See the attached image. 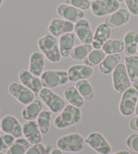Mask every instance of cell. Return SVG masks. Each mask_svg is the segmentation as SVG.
I'll return each mask as SVG.
<instances>
[{
    "instance_id": "cell-38",
    "label": "cell",
    "mask_w": 138,
    "mask_h": 154,
    "mask_svg": "<svg viewBox=\"0 0 138 154\" xmlns=\"http://www.w3.org/2000/svg\"><path fill=\"white\" fill-rule=\"evenodd\" d=\"M129 126L132 131L138 132V116L136 117L132 118L129 120Z\"/></svg>"
},
{
    "instance_id": "cell-48",
    "label": "cell",
    "mask_w": 138,
    "mask_h": 154,
    "mask_svg": "<svg viewBox=\"0 0 138 154\" xmlns=\"http://www.w3.org/2000/svg\"><path fill=\"white\" fill-rule=\"evenodd\" d=\"M90 1H94V0H90Z\"/></svg>"
},
{
    "instance_id": "cell-4",
    "label": "cell",
    "mask_w": 138,
    "mask_h": 154,
    "mask_svg": "<svg viewBox=\"0 0 138 154\" xmlns=\"http://www.w3.org/2000/svg\"><path fill=\"white\" fill-rule=\"evenodd\" d=\"M43 86L47 89H54L65 85L69 81L68 72L63 70H48L40 76Z\"/></svg>"
},
{
    "instance_id": "cell-25",
    "label": "cell",
    "mask_w": 138,
    "mask_h": 154,
    "mask_svg": "<svg viewBox=\"0 0 138 154\" xmlns=\"http://www.w3.org/2000/svg\"><path fill=\"white\" fill-rule=\"evenodd\" d=\"M63 96L69 104L78 108H81L84 105V100L80 94L75 86H69L63 91Z\"/></svg>"
},
{
    "instance_id": "cell-37",
    "label": "cell",
    "mask_w": 138,
    "mask_h": 154,
    "mask_svg": "<svg viewBox=\"0 0 138 154\" xmlns=\"http://www.w3.org/2000/svg\"><path fill=\"white\" fill-rule=\"evenodd\" d=\"M129 13L134 16H138V0H124Z\"/></svg>"
},
{
    "instance_id": "cell-36",
    "label": "cell",
    "mask_w": 138,
    "mask_h": 154,
    "mask_svg": "<svg viewBox=\"0 0 138 154\" xmlns=\"http://www.w3.org/2000/svg\"><path fill=\"white\" fill-rule=\"evenodd\" d=\"M126 145L132 152L138 153V133H132L126 140Z\"/></svg>"
},
{
    "instance_id": "cell-3",
    "label": "cell",
    "mask_w": 138,
    "mask_h": 154,
    "mask_svg": "<svg viewBox=\"0 0 138 154\" xmlns=\"http://www.w3.org/2000/svg\"><path fill=\"white\" fill-rule=\"evenodd\" d=\"M58 149L68 153L80 152L86 145L85 139L78 133H70L61 137L56 143Z\"/></svg>"
},
{
    "instance_id": "cell-27",
    "label": "cell",
    "mask_w": 138,
    "mask_h": 154,
    "mask_svg": "<svg viewBox=\"0 0 138 154\" xmlns=\"http://www.w3.org/2000/svg\"><path fill=\"white\" fill-rule=\"evenodd\" d=\"M125 66L131 82L138 80V56L136 55L125 56Z\"/></svg>"
},
{
    "instance_id": "cell-11",
    "label": "cell",
    "mask_w": 138,
    "mask_h": 154,
    "mask_svg": "<svg viewBox=\"0 0 138 154\" xmlns=\"http://www.w3.org/2000/svg\"><path fill=\"white\" fill-rule=\"evenodd\" d=\"M2 131L18 139L23 135L22 125L14 116L6 115L1 119Z\"/></svg>"
},
{
    "instance_id": "cell-28",
    "label": "cell",
    "mask_w": 138,
    "mask_h": 154,
    "mask_svg": "<svg viewBox=\"0 0 138 154\" xmlns=\"http://www.w3.org/2000/svg\"><path fill=\"white\" fill-rule=\"evenodd\" d=\"M92 50L93 48L91 44L82 43L74 47L70 56L75 61H83Z\"/></svg>"
},
{
    "instance_id": "cell-47",
    "label": "cell",
    "mask_w": 138,
    "mask_h": 154,
    "mask_svg": "<svg viewBox=\"0 0 138 154\" xmlns=\"http://www.w3.org/2000/svg\"><path fill=\"white\" fill-rule=\"evenodd\" d=\"M137 52L138 53V45H137Z\"/></svg>"
},
{
    "instance_id": "cell-6",
    "label": "cell",
    "mask_w": 138,
    "mask_h": 154,
    "mask_svg": "<svg viewBox=\"0 0 138 154\" xmlns=\"http://www.w3.org/2000/svg\"><path fill=\"white\" fill-rule=\"evenodd\" d=\"M38 96L52 113L59 114L65 107L64 100L50 89L43 87Z\"/></svg>"
},
{
    "instance_id": "cell-7",
    "label": "cell",
    "mask_w": 138,
    "mask_h": 154,
    "mask_svg": "<svg viewBox=\"0 0 138 154\" xmlns=\"http://www.w3.org/2000/svg\"><path fill=\"white\" fill-rule=\"evenodd\" d=\"M112 82L113 89L117 93L122 94L131 87V81L129 79L125 66L119 63L112 72Z\"/></svg>"
},
{
    "instance_id": "cell-35",
    "label": "cell",
    "mask_w": 138,
    "mask_h": 154,
    "mask_svg": "<svg viewBox=\"0 0 138 154\" xmlns=\"http://www.w3.org/2000/svg\"><path fill=\"white\" fill-rule=\"evenodd\" d=\"M49 152V148L43 143L32 145L25 154H47Z\"/></svg>"
},
{
    "instance_id": "cell-9",
    "label": "cell",
    "mask_w": 138,
    "mask_h": 154,
    "mask_svg": "<svg viewBox=\"0 0 138 154\" xmlns=\"http://www.w3.org/2000/svg\"><path fill=\"white\" fill-rule=\"evenodd\" d=\"M8 90L14 98L24 106H27L35 100L34 93L22 83L13 82L8 86Z\"/></svg>"
},
{
    "instance_id": "cell-23",
    "label": "cell",
    "mask_w": 138,
    "mask_h": 154,
    "mask_svg": "<svg viewBox=\"0 0 138 154\" xmlns=\"http://www.w3.org/2000/svg\"><path fill=\"white\" fill-rule=\"evenodd\" d=\"M121 60L120 54L106 55L104 60L98 65V69L100 73L104 75L112 73L115 68L119 64Z\"/></svg>"
},
{
    "instance_id": "cell-16",
    "label": "cell",
    "mask_w": 138,
    "mask_h": 154,
    "mask_svg": "<svg viewBox=\"0 0 138 154\" xmlns=\"http://www.w3.org/2000/svg\"><path fill=\"white\" fill-rule=\"evenodd\" d=\"M130 20V13L128 9L119 8L111 14L107 16L104 18V23L109 26L110 29H115L117 27L125 25Z\"/></svg>"
},
{
    "instance_id": "cell-10",
    "label": "cell",
    "mask_w": 138,
    "mask_h": 154,
    "mask_svg": "<svg viewBox=\"0 0 138 154\" xmlns=\"http://www.w3.org/2000/svg\"><path fill=\"white\" fill-rule=\"evenodd\" d=\"M120 8L117 0H94L91 2V12L94 16L100 18L109 16Z\"/></svg>"
},
{
    "instance_id": "cell-31",
    "label": "cell",
    "mask_w": 138,
    "mask_h": 154,
    "mask_svg": "<svg viewBox=\"0 0 138 154\" xmlns=\"http://www.w3.org/2000/svg\"><path fill=\"white\" fill-rule=\"evenodd\" d=\"M32 145L25 138L16 139L5 154H25Z\"/></svg>"
},
{
    "instance_id": "cell-2",
    "label": "cell",
    "mask_w": 138,
    "mask_h": 154,
    "mask_svg": "<svg viewBox=\"0 0 138 154\" xmlns=\"http://www.w3.org/2000/svg\"><path fill=\"white\" fill-rule=\"evenodd\" d=\"M82 117L80 108L68 104L55 118L53 124L55 128L62 130L79 123L82 120Z\"/></svg>"
},
{
    "instance_id": "cell-29",
    "label": "cell",
    "mask_w": 138,
    "mask_h": 154,
    "mask_svg": "<svg viewBox=\"0 0 138 154\" xmlns=\"http://www.w3.org/2000/svg\"><path fill=\"white\" fill-rule=\"evenodd\" d=\"M103 51L106 55L120 54L124 51V43L122 39L107 40L102 47Z\"/></svg>"
},
{
    "instance_id": "cell-46",
    "label": "cell",
    "mask_w": 138,
    "mask_h": 154,
    "mask_svg": "<svg viewBox=\"0 0 138 154\" xmlns=\"http://www.w3.org/2000/svg\"><path fill=\"white\" fill-rule=\"evenodd\" d=\"M0 154H5V153H3V152H0Z\"/></svg>"
},
{
    "instance_id": "cell-32",
    "label": "cell",
    "mask_w": 138,
    "mask_h": 154,
    "mask_svg": "<svg viewBox=\"0 0 138 154\" xmlns=\"http://www.w3.org/2000/svg\"><path fill=\"white\" fill-rule=\"evenodd\" d=\"M51 113L52 112L47 110H43L37 118V123L41 133L46 134L49 133L51 127Z\"/></svg>"
},
{
    "instance_id": "cell-1",
    "label": "cell",
    "mask_w": 138,
    "mask_h": 154,
    "mask_svg": "<svg viewBox=\"0 0 138 154\" xmlns=\"http://www.w3.org/2000/svg\"><path fill=\"white\" fill-rule=\"evenodd\" d=\"M37 45L45 57L51 63H57L62 58L57 38L51 34H46L38 38Z\"/></svg>"
},
{
    "instance_id": "cell-5",
    "label": "cell",
    "mask_w": 138,
    "mask_h": 154,
    "mask_svg": "<svg viewBox=\"0 0 138 154\" xmlns=\"http://www.w3.org/2000/svg\"><path fill=\"white\" fill-rule=\"evenodd\" d=\"M138 99V91L129 87L121 95L118 104V110L121 115L128 117L135 114Z\"/></svg>"
},
{
    "instance_id": "cell-33",
    "label": "cell",
    "mask_w": 138,
    "mask_h": 154,
    "mask_svg": "<svg viewBox=\"0 0 138 154\" xmlns=\"http://www.w3.org/2000/svg\"><path fill=\"white\" fill-rule=\"evenodd\" d=\"M65 3L82 11L88 10L91 7L90 0H65Z\"/></svg>"
},
{
    "instance_id": "cell-34",
    "label": "cell",
    "mask_w": 138,
    "mask_h": 154,
    "mask_svg": "<svg viewBox=\"0 0 138 154\" xmlns=\"http://www.w3.org/2000/svg\"><path fill=\"white\" fill-rule=\"evenodd\" d=\"M16 138L6 133L0 135V152L5 149H8L15 141Z\"/></svg>"
},
{
    "instance_id": "cell-40",
    "label": "cell",
    "mask_w": 138,
    "mask_h": 154,
    "mask_svg": "<svg viewBox=\"0 0 138 154\" xmlns=\"http://www.w3.org/2000/svg\"><path fill=\"white\" fill-rule=\"evenodd\" d=\"M111 154H130L128 151L127 150H120V151H118V152H116L113 153Z\"/></svg>"
},
{
    "instance_id": "cell-39",
    "label": "cell",
    "mask_w": 138,
    "mask_h": 154,
    "mask_svg": "<svg viewBox=\"0 0 138 154\" xmlns=\"http://www.w3.org/2000/svg\"><path fill=\"white\" fill-rule=\"evenodd\" d=\"M49 154H63V152L62 150L57 148V149H54L53 150H52Z\"/></svg>"
},
{
    "instance_id": "cell-24",
    "label": "cell",
    "mask_w": 138,
    "mask_h": 154,
    "mask_svg": "<svg viewBox=\"0 0 138 154\" xmlns=\"http://www.w3.org/2000/svg\"><path fill=\"white\" fill-rule=\"evenodd\" d=\"M75 34L69 32L62 35L59 39V48L62 57H68L74 48L75 44Z\"/></svg>"
},
{
    "instance_id": "cell-42",
    "label": "cell",
    "mask_w": 138,
    "mask_h": 154,
    "mask_svg": "<svg viewBox=\"0 0 138 154\" xmlns=\"http://www.w3.org/2000/svg\"><path fill=\"white\" fill-rule=\"evenodd\" d=\"M135 114L137 116H138V99L137 101V105H136V112H135Z\"/></svg>"
},
{
    "instance_id": "cell-30",
    "label": "cell",
    "mask_w": 138,
    "mask_h": 154,
    "mask_svg": "<svg viewBox=\"0 0 138 154\" xmlns=\"http://www.w3.org/2000/svg\"><path fill=\"white\" fill-rule=\"evenodd\" d=\"M106 54L103 51V49H94L88 54V56L83 60V64L90 67H94L99 65L106 57Z\"/></svg>"
},
{
    "instance_id": "cell-22",
    "label": "cell",
    "mask_w": 138,
    "mask_h": 154,
    "mask_svg": "<svg viewBox=\"0 0 138 154\" xmlns=\"http://www.w3.org/2000/svg\"><path fill=\"white\" fill-rule=\"evenodd\" d=\"M43 101L39 100H34L23 108L21 116L26 121L35 120L42 112Z\"/></svg>"
},
{
    "instance_id": "cell-19",
    "label": "cell",
    "mask_w": 138,
    "mask_h": 154,
    "mask_svg": "<svg viewBox=\"0 0 138 154\" xmlns=\"http://www.w3.org/2000/svg\"><path fill=\"white\" fill-rule=\"evenodd\" d=\"M110 34H111V29L109 26L104 23L99 24L95 29L93 41L91 43L93 49H102L104 43L109 39Z\"/></svg>"
},
{
    "instance_id": "cell-8",
    "label": "cell",
    "mask_w": 138,
    "mask_h": 154,
    "mask_svg": "<svg viewBox=\"0 0 138 154\" xmlns=\"http://www.w3.org/2000/svg\"><path fill=\"white\" fill-rule=\"evenodd\" d=\"M86 144L98 154H110L112 146L103 134L99 132H92L85 139Z\"/></svg>"
},
{
    "instance_id": "cell-12",
    "label": "cell",
    "mask_w": 138,
    "mask_h": 154,
    "mask_svg": "<svg viewBox=\"0 0 138 154\" xmlns=\"http://www.w3.org/2000/svg\"><path fill=\"white\" fill-rule=\"evenodd\" d=\"M74 32L81 43L84 44L92 43L94 32L88 19L84 18L76 23L74 24Z\"/></svg>"
},
{
    "instance_id": "cell-18",
    "label": "cell",
    "mask_w": 138,
    "mask_h": 154,
    "mask_svg": "<svg viewBox=\"0 0 138 154\" xmlns=\"http://www.w3.org/2000/svg\"><path fill=\"white\" fill-rule=\"evenodd\" d=\"M69 81L70 82H76L81 80L88 79L92 76L93 68L88 66L85 64L73 65L67 70Z\"/></svg>"
},
{
    "instance_id": "cell-26",
    "label": "cell",
    "mask_w": 138,
    "mask_h": 154,
    "mask_svg": "<svg viewBox=\"0 0 138 154\" xmlns=\"http://www.w3.org/2000/svg\"><path fill=\"white\" fill-rule=\"evenodd\" d=\"M75 87L84 100L90 101L94 98V91L92 85L88 81V79L77 81Z\"/></svg>"
},
{
    "instance_id": "cell-14",
    "label": "cell",
    "mask_w": 138,
    "mask_h": 154,
    "mask_svg": "<svg viewBox=\"0 0 138 154\" xmlns=\"http://www.w3.org/2000/svg\"><path fill=\"white\" fill-rule=\"evenodd\" d=\"M56 12L61 18L75 24L84 18V11L76 8L72 5L63 3L57 7Z\"/></svg>"
},
{
    "instance_id": "cell-45",
    "label": "cell",
    "mask_w": 138,
    "mask_h": 154,
    "mask_svg": "<svg viewBox=\"0 0 138 154\" xmlns=\"http://www.w3.org/2000/svg\"><path fill=\"white\" fill-rule=\"evenodd\" d=\"M117 1L119 2V3H121V2H123L124 0H117Z\"/></svg>"
},
{
    "instance_id": "cell-17",
    "label": "cell",
    "mask_w": 138,
    "mask_h": 154,
    "mask_svg": "<svg viewBox=\"0 0 138 154\" xmlns=\"http://www.w3.org/2000/svg\"><path fill=\"white\" fill-rule=\"evenodd\" d=\"M22 133L24 138L32 145L40 143L43 140V134L35 120L26 121L23 124Z\"/></svg>"
},
{
    "instance_id": "cell-41",
    "label": "cell",
    "mask_w": 138,
    "mask_h": 154,
    "mask_svg": "<svg viewBox=\"0 0 138 154\" xmlns=\"http://www.w3.org/2000/svg\"><path fill=\"white\" fill-rule=\"evenodd\" d=\"M133 87L134 89H136L137 91H138V80L136 81H135L133 84Z\"/></svg>"
},
{
    "instance_id": "cell-20",
    "label": "cell",
    "mask_w": 138,
    "mask_h": 154,
    "mask_svg": "<svg viewBox=\"0 0 138 154\" xmlns=\"http://www.w3.org/2000/svg\"><path fill=\"white\" fill-rule=\"evenodd\" d=\"M45 66V56L40 51H35L30 54L28 70L33 75L40 77Z\"/></svg>"
},
{
    "instance_id": "cell-15",
    "label": "cell",
    "mask_w": 138,
    "mask_h": 154,
    "mask_svg": "<svg viewBox=\"0 0 138 154\" xmlns=\"http://www.w3.org/2000/svg\"><path fill=\"white\" fill-rule=\"evenodd\" d=\"M74 23L64 20L63 18H53L48 25L49 33L55 37H60L62 35L73 32Z\"/></svg>"
},
{
    "instance_id": "cell-43",
    "label": "cell",
    "mask_w": 138,
    "mask_h": 154,
    "mask_svg": "<svg viewBox=\"0 0 138 154\" xmlns=\"http://www.w3.org/2000/svg\"><path fill=\"white\" fill-rule=\"evenodd\" d=\"M4 0H0V8L2 7V5H3V4H4Z\"/></svg>"
},
{
    "instance_id": "cell-13",
    "label": "cell",
    "mask_w": 138,
    "mask_h": 154,
    "mask_svg": "<svg viewBox=\"0 0 138 154\" xmlns=\"http://www.w3.org/2000/svg\"><path fill=\"white\" fill-rule=\"evenodd\" d=\"M18 79L20 83L31 90L36 96L38 95L43 88L40 77L34 75L28 70H21L18 74Z\"/></svg>"
},
{
    "instance_id": "cell-21",
    "label": "cell",
    "mask_w": 138,
    "mask_h": 154,
    "mask_svg": "<svg viewBox=\"0 0 138 154\" xmlns=\"http://www.w3.org/2000/svg\"><path fill=\"white\" fill-rule=\"evenodd\" d=\"M124 54L126 56H134L137 53L138 45V32L134 30L126 32L123 37Z\"/></svg>"
},
{
    "instance_id": "cell-44",
    "label": "cell",
    "mask_w": 138,
    "mask_h": 154,
    "mask_svg": "<svg viewBox=\"0 0 138 154\" xmlns=\"http://www.w3.org/2000/svg\"><path fill=\"white\" fill-rule=\"evenodd\" d=\"M2 131V126H1V120H0V133Z\"/></svg>"
}]
</instances>
